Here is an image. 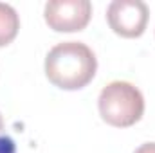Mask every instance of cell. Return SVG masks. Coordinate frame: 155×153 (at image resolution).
Instances as JSON below:
<instances>
[{"label":"cell","mask_w":155,"mask_h":153,"mask_svg":"<svg viewBox=\"0 0 155 153\" xmlns=\"http://www.w3.org/2000/svg\"><path fill=\"white\" fill-rule=\"evenodd\" d=\"M97 70L92 49L81 41H61L45 58V76L61 90H79L87 86Z\"/></svg>","instance_id":"1"},{"label":"cell","mask_w":155,"mask_h":153,"mask_svg":"<svg viewBox=\"0 0 155 153\" xmlns=\"http://www.w3.org/2000/svg\"><path fill=\"white\" fill-rule=\"evenodd\" d=\"M97 108L107 124L128 128L141 121L144 114V97L135 85L128 81H112L101 90Z\"/></svg>","instance_id":"2"},{"label":"cell","mask_w":155,"mask_h":153,"mask_svg":"<svg viewBox=\"0 0 155 153\" xmlns=\"http://www.w3.org/2000/svg\"><path fill=\"white\" fill-rule=\"evenodd\" d=\"M92 16V4L88 0H51L45 4V24L56 33L83 31Z\"/></svg>","instance_id":"3"},{"label":"cell","mask_w":155,"mask_h":153,"mask_svg":"<svg viewBox=\"0 0 155 153\" xmlns=\"http://www.w3.org/2000/svg\"><path fill=\"white\" fill-rule=\"evenodd\" d=\"M148 16V5L141 0H114L107 9L110 29L123 38H139L146 29Z\"/></svg>","instance_id":"4"},{"label":"cell","mask_w":155,"mask_h":153,"mask_svg":"<svg viewBox=\"0 0 155 153\" xmlns=\"http://www.w3.org/2000/svg\"><path fill=\"white\" fill-rule=\"evenodd\" d=\"M20 29V18L9 4L0 2V47L9 45L16 38Z\"/></svg>","instance_id":"5"},{"label":"cell","mask_w":155,"mask_h":153,"mask_svg":"<svg viewBox=\"0 0 155 153\" xmlns=\"http://www.w3.org/2000/svg\"><path fill=\"white\" fill-rule=\"evenodd\" d=\"M0 153H16V144L13 137L5 132V124L0 114Z\"/></svg>","instance_id":"6"},{"label":"cell","mask_w":155,"mask_h":153,"mask_svg":"<svg viewBox=\"0 0 155 153\" xmlns=\"http://www.w3.org/2000/svg\"><path fill=\"white\" fill-rule=\"evenodd\" d=\"M134 153H155V142H146V144L139 146Z\"/></svg>","instance_id":"7"}]
</instances>
